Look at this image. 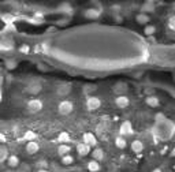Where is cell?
I'll use <instances>...</instances> for the list:
<instances>
[{"label":"cell","mask_w":175,"mask_h":172,"mask_svg":"<svg viewBox=\"0 0 175 172\" xmlns=\"http://www.w3.org/2000/svg\"><path fill=\"white\" fill-rule=\"evenodd\" d=\"M155 10V6H153V2H146L145 4L142 6V13H145V11H148V13H150V11Z\"/></svg>","instance_id":"44dd1931"},{"label":"cell","mask_w":175,"mask_h":172,"mask_svg":"<svg viewBox=\"0 0 175 172\" xmlns=\"http://www.w3.org/2000/svg\"><path fill=\"white\" fill-rule=\"evenodd\" d=\"M70 89H71V86L67 83V85H62V86H59L58 87V94L59 96H66V94H69L70 93Z\"/></svg>","instance_id":"2e32d148"},{"label":"cell","mask_w":175,"mask_h":172,"mask_svg":"<svg viewBox=\"0 0 175 172\" xmlns=\"http://www.w3.org/2000/svg\"><path fill=\"white\" fill-rule=\"evenodd\" d=\"M85 17L86 18H92V19H96V18L100 17V11L94 10V8H89V10L85 11Z\"/></svg>","instance_id":"4fadbf2b"},{"label":"cell","mask_w":175,"mask_h":172,"mask_svg":"<svg viewBox=\"0 0 175 172\" xmlns=\"http://www.w3.org/2000/svg\"><path fill=\"white\" fill-rule=\"evenodd\" d=\"M13 48H14V41L11 40V38L4 37V38H2V40H0V49L10 51V49H13Z\"/></svg>","instance_id":"3957f363"},{"label":"cell","mask_w":175,"mask_h":172,"mask_svg":"<svg viewBox=\"0 0 175 172\" xmlns=\"http://www.w3.org/2000/svg\"><path fill=\"white\" fill-rule=\"evenodd\" d=\"M126 87H127V86H126L125 83H121V82H119V83H116L113 89H115L116 93H122V92H125V90H126Z\"/></svg>","instance_id":"cb8c5ba5"},{"label":"cell","mask_w":175,"mask_h":172,"mask_svg":"<svg viewBox=\"0 0 175 172\" xmlns=\"http://www.w3.org/2000/svg\"><path fill=\"white\" fill-rule=\"evenodd\" d=\"M88 170L90 172H99L100 171V164L99 161H96V160H92V161L88 162Z\"/></svg>","instance_id":"5bb4252c"},{"label":"cell","mask_w":175,"mask_h":172,"mask_svg":"<svg viewBox=\"0 0 175 172\" xmlns=\"http://www.w3.org/2000/svg\"><path fill=\"white\" fill-rule=\"evenodd\" d=\"M174 8H175V4H174Z\"/></svg>","instance_id":"d590c367"},{"label":"cell","mask_w":175,"mask_h":172,"mask_svg":"<svg viewBox=\"0 0 175 172\" xmlns=\"http://www.w3.org/2000/svg\"><path fill=\"white\" fill-rule=\"evenodd\" d=\"M73 111V104L70 101H62L59 104V113L60 115H69Z\"/></svg>","instance_id":"6da1fadb"},{"label":"cell","mask_w":175,"mask_h":172,"mask_svg":"<svg viewBox=\"0 0 175 172\" xmlns=\"http://www.w3.org/2000/svg\"><path fill=\"white\" fill-rule=\"evenodd\" d=\"M4 141H6V137L4 135H0V142H4Z\"/></svg>","instance_id":"1f68e13d"},{"label":"cell","mask_w":175,"mask_h":172,"mask_svg":"<svg viewBox=\"0 0 175 172\" xmlns=\"http://www.w3.org/2000/svg\"><path fill=\"white\" fill-rule=\"evenodd\" d=\"M18 164H19V159H18L17 156H10V157H8V165H10V167H17Z\"/></svg>","instance_id":"7402d4cb"},{"label":"cell","mask_w":175,"mask_h":172,"mask_svg":"<svg viewBox=\"0 0 175 172\" xmlns=\"http://www.w3.org/2000/svg\"><path fill=\"white\" fill-rule=\"evenodd\" d=\"M171 156H173V157H175V147L173 150H171Z\"/></svg>","instance_id":"d6a6232c"},{"label":"cell","mask_w":175,"mask_h":172,"mask_svg":"<svg viewBox=\"0 0 175 172\" xmlns=\"http://www.w3.org/2000/svg\"><path fill=\"white\" fill-rule=\"evenodd\" d=\"M136 21L140 23V25H146V23H149L150 18H149V15L146 13H141V14H137Z\"/></svg>","instance_id":"9c48e42d"},{"label":"cell","mask_w":175,"mask_h":172,"mask_svg":"<svg viewBox=\"0 0 175 172\" xmlns=\"http://www.w3.org/2000/svg\"><path fill=\"white\" fill-rule=\"evenodd\" d=\"M131 149H133V152H136V153H140V152H142L144 150V143L141 142V141H133L131 142Z\"/></svg>","instance_id":"7c38bea8"},{"label":"cell","mask_w":175,"mask_h":172,"mask_svg":"<svg viewBox=\"0 0 175 172\" xmlns=\"http://www.w3.org/2000/svg\"><path fill=\"white\" fill-rule=\"evenodd\" d=\"M69 152H70V146H69V145H66V143L60 145L59 149H58V153H59L60 156H63V157L69 155Z\"/></svg>","instance_id":"ac0fdd59"},{"label":"cell","mask_w":175,"mask_h":172,"mask_svg":"<svg viewBox=\"0 0 175 172\" xmlns=\"http://www.w3.org/2000/svg\"><path fill=\"white\" fill-rule=\"evenodd\" d=\"M89 150H90V146L86 143H78L77 145V152H78V155L79 156H86L88 153H89Z\"/></svg>","instance_id":"52a82bcc"},{"label":"cell","mask_w":175,"mask_h":172,"mask_svg":"<svg viewBox=\"0 0 175 172\" xmlns=\"http://www.w3.org/2000/svg\"><path fill=\"white\" fill-rule=\"evenodd\" d=\"M6 66H7V68H14L15 66H17V62H10V60H7V62H6Z\"/></svg>","instance_id":"4dcf8cb0"},{"label":"cell","mask_w":175,"mask_h":172,"mask_svg":"<svg viewBox=\"0 0 175 172\" xmlns=\"http://www.w3.org/2000/svg\"><path fill=\"white\" fill-rule=\"evenodd\" d=\"M92 155H93V159L96 160V161H100V160H103V159H104V152H103V149H100V147L94 149Z\"/></svg>","instance_id":"e0dca14e"},{"label":"cell","mask_w":175,"mask_h":172,"mask_svg":"<svg viewBox=\"0 0 175 172\" xmlns=\"http://www.w3.org/2000/svg\"><path fill=\"white\" fill-rule=\"evenodd\" d=\"M34 138H36V134H34V132H33V131H27L26 134H25V137H23V140H27L29 142H32Z\"/></svg>","instance_id":"484cf974"},{"label":"cell","mask_w":175,"mask_h":172,"mask_svg":"<svg viewBox=\"0 0 175 172\" xmlns=\"http://www.w3.org/2000/svg\"><path fill=\"white\" fill-rule=\"evenodd\" d=\"M100 105H101L100 98H97V97H88V100H86V107H88L89 111L97 109Z\"/></svg>","instance_id":"7a4b0ae2"},{"label":"cell","mask_w":175,"mask_h":172,"mask_svg":"<svg viewBox=\"0 0 175 172\" xmlns=\"http://www.w3.org/2000/svg\"><path fill=\"white\" fill-rule=\"evenodd\" d=\"M115 104L118 105L119 108H126L129 104H130V101H129V98L126 97V96H118L115 100Z\"/></svg>","instance_id":"ba28073f"},{"label":"cell","mask_w":175,"mask_h":172,"mask_svg":"<svg viewBox=\"0 0 175 172\" xmlns=\"http://www.w3.org/2000/svg\"><path fill=\"white\" fill-rule=\"evenodd\" d=\"M168 28L171 30H175V15L170 17V19H168Z\"/></svg>","instance_id":"f1b7e54d"},{"label":"cell","mask_w":175,"mask_h":172,"mask_svg":"<svg viewBox=\"0 0 175 172\" xmlns=\"http://www.w3.org/2000/svg\"><path fill=\"white\" fill-rule=\"evenodd\" d=\"M38 147H40L38 143L34 142V141H32V142H27V145H26V152L30 153V155H34V153L38 152Z\"/></svg>","instance_id":"30bf717a"},{"label":"cell","mask_w":175,"mask_h":172,"mask_svg":"<svg viewBox=\"0 0 175 172\" xmlns=\"http://www.w3.org/2000/svg\"><path fill=\"white\" fill-rule=\"evenodd\" d=\"M115 145H116V147H119V149H125L126 147V140L123 137H118L115 140Z\"/></svg>","instance_id":"d6986e66"},{"label":"cell","mask_w":175,"mask_h":172,"mask_svg":"<svg viewBox=\"0 0 175 172\" xmlns=\"http://www.w3.org/2000/svg\"><path fill=\"white\" fill-rule=\"evenodd\" d=\"M152 172H161V170H160V168H156V170H153Z\"/></svg>","instance_id":"836d02e7"},{"label":"cell","mask_w":175,"mask_h":172,"mask_svg":"<svg viewBox=\"0 0 175 172\" xmlns=\"http://www.w3.org/2000/svg\"><path fill=\"white\" fill-rule=\"evenodd\" d=\"M41 108H42V102L40 100H32L27 104V109H29L30 112H38Z\"/></svg>","instance_id":"5b68a950"},{"label":"cell","mask_w":175,"mask_h":172,"mask_svg":"<svg viewBox=\"0 0 175 172\" xmlns=\"http://www.w3.org/2000/svg\"><path fill=\"white\" fill-rule=\"evenodd\" d=\"M119 132H121L122 135H131V134H133V127H131V123L130 122H123L121 124Z\"/></svg>","instance_id":"277c9868"},{"label":"cell","mask_w":175,"mask_h":172,"mask_svg":"<svg viewBox=\"0 0 175 172\" xmlns=\"http://www.w3.org/2000/svg\"><path fill=\"white\" fill-rule=\"evenodd\" d=\"M145 102L149 105V107H152V108L159 107V104H160V101H159V98L156 97V96H148V97H146V100H145Z\"/></svg>","instance_id":"8fae6325"},{"label":"cell","mask_w":175,"mask_h":172,"mask_svg":"<svg viewBox=\"0 0 175 172\" xmlns=\"http://www.w3.org/2000/svg\"><path fill=\"white\" fill-rule=\"evenodd\" d=\"M27 90H29L30 93H33V94H36V93H38L40 90H41V85H40L38 82H32L27 86Z\"/></svg>","instance_id":"9a60e30c"},{"label":"cell","mask_w":175,"mask_h":172,"mask_svg":"<svg viewBox=\"0 0 175 172\" xmlns=\"http://www.w3.org/2000/svg\"><path fill=\"white\" fill-rule=\"evenodd\" d=\"M59 141H60V142H63V143L69 142V141H70V135L67 134V132H60V134H59Z\"/></svg>","instance_id":"603a6c76"},{"label":"cell","mask_w":175,"mask_h":172,"mask_svg":"<svg viewBox=\"0 0 175 172\" xmlns=\"http://www.w3.org/2000/svg\"><path fill=\"white\" fill-rule=\"evenodd\" d=\"M38 172H47V171H44V170H41V171H38Z\"/></svg>","instance_id":"e575fe53"},{"label":"cell","mask_w":175,"mask_h":172,"mask_svg":"<svg viewBox=\"0 0 175 172\" xmlns=\"http://www.w3.org/2000/svg\"><path fill=\"white\" fill-rule=\"evenodd\" d=\"M155 119H156V122H157V123H165V122H167V120H165V116L163 113H157Z\"/></svg>","instance_id":"83f0119b"},{"label":"cell","mask_w":175,"mask_h":172,"mask_svg":"<svg viewBox=\"0 0 175 172\" xmlns=\"http://www.w3.org/2000/svg\"><path fill=\"white\" fill-rule=\"evenodd\" d=\"M144 33H145V36H153L156 33V28L153 25H146L144 29Z\"/></svg>","instance_id":"ffe728a7"},{"label":"cell","mask_w":175,"mask_h":172,"mask_svg":"<svg viewBox=\"0 0 175 172\" xmlns=\"http://www.w3.org/2000/svg\"><path fill=\"white\" fill-rule=\"evenodd\" d=\"M82 140H84V143L89 145V146H94V145L97 143V140L96 137H94L92 132H85L84 137H82Z\"/></svg>","instance_id":"8992f818"},{"label":"cell","mask_w":175,"mask_h":172,"mask_svg":"<svg viewBox=\"0 0 175 172\" xmlns=\"http://www.w3.org/2000/svg\"><path fill=\"white\" fill-rule=\"evenodd\" d=\"M19 51H21L22 53H29V52H30V47H29L27 44H23L22 47L19 48Z\"/></svg>","instance_id":"f546056e"},{"label":"cell","mask_w":175,"mask_h":172,"mask_svg":"<svg viewBox=\"0 0 175 172\" xmlns=\"http://www.w3.org/2000/svg\"><path fill=\"white\" fill-rule=\"evenodd\" d=\"M73 161H74V159H73L71 156H69V155H67V156H64V157H62V162H63L64 165H69V164H71Z\"/></svg>","instance_id":"4316f807"},{"label":"cell","mask_w":175,"mask_h":172,"mask_svg":"<svg viewBox=\"0 0 175 172\" xmlns=\"http://www.w3.org/2000/svg\"><path fill=\"white\" fill-rule=\"evenodd\" d=\"M94 90H96V85H90V83H89V85H85L84 86V93H85V94L94 92Z\"/></svg>","instance_id":"d4e9b609"}]
</instances>
